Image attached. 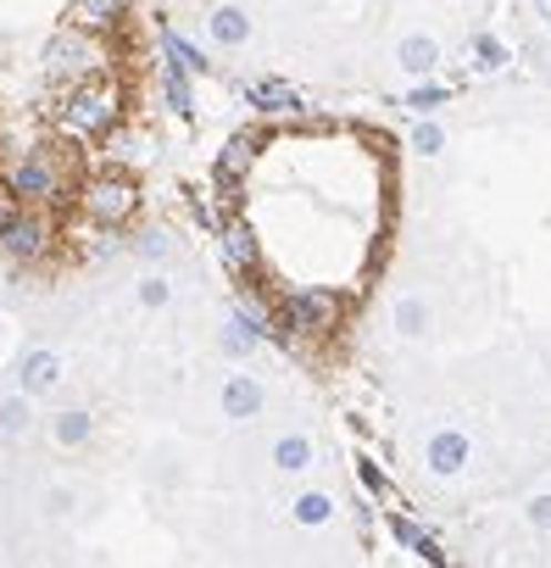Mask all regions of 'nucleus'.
<instances>
[{"label": "nucleus", "instance_id": "obj_8", "mask_svg": "<svg viewBox=\"0 0 551 568\" xmlns=\"http://www.w3.org/2000/svg\"><path fill=\"white\" fill-rule=\"evenodd\" d=\"M424 463H429V474H440V479L462 474V468H468V435H462V429H435L429 446H424Z\"/></svg>", "mask_w": 551, "mask_h": 568}, {"label": "nucleus", "instance_id": "obj_7", "mask_svg": "<svg viewBox=\"0 0 551 568\" xmlns=\"http://www.w3.org/2000/svg\"><path fill=\"white\" fill-rule=\"evenodd\" d=\"M0 251H7L12 262H40L45 251H51V234H45V223L40 217H12L7 229H0Z\"/></svg>", "mask_w": 551, "mask_h": 568}, {"label": "nucleus", "instance_id": "obj_30", "mask_svg": "<svg viewBox=\"0 0 551 568\" xmlns=\"http://www.w3.org/2000/svg\"><path fill=\"white\" fill-rule=\"evenodd\" d=\"M529 524H534V529H551V496H534V501H529Z\"/></svg>", "mask_w": 551, "mask_h": 568}, {"label": "nucleus", "instance_id": "obj_22", "mask_svg": "<svg viewBox=\"0 0 551 568\" xmlns=\"http://www.w3.org/2000/svg\"><path fill=\"white\" fill-rule=\"evenodd\" d=\"M256 346H262V341L251 335L245 318H228V324H223V352H228V357H251Z\"/></svg>", "mask_w": 551, "mask_h": 568}, {"label": "nucleus", "instance_id": "obj_1", "mask_svg": "<svg viewBox=\"0 0 551 568\" xmlns=\"http://www.w3.org/2000/svg\"><path fill=\"white\" fill-rule=\"evenodd\" d=\"M118 118H123V95H118L112 84H101V79L73 84L68 101H62V129H68L73 140H101V134H112Z\"/></svg>", "mask_w": 551, "mask_h": 568}, {"label": "nucleus", "instance_id": "obj_29", "mask_svg": "<svg viewBox=\"0 0 551 568\" xmlns=\"http://www.w3.org/2000/svg\"><path fill=\"white\" fill-rule=\"evenodd\" d=\"M140 251H145L151 262H156V256H167V234H162V229H151V234H140Z\"/></svg>", "mask_w": 551, "mask_h": 568}, {"label": "nucleus", "instance_id": "obj_19", "mask_svg": "<svg viewBox=\"0 0 551 568\" xmlns=\"http://www.w3.org/2000/svg\"><path fill=\"white\" fill-rule=\"evenodd\" d=\"M251 101H256L262 112H290V106H296V90L279 84V79H262V84H251Z\"/></svg>", "mask_w": 551, "mask_h": 568}, {"label": "nucleus", "instance_id": "obj_14", "mask_svg": "<svg viewBox=\"0 0 551 568\" xmlns=\"http://www.w3.org/2000/svg\"><path fill=\"white\" fill-rule=\"evenodd\" d=\"M206 34H212V45H245L251 40V18L239 7H212Z\"/></svg>", "mask_w": 551, "mask_h": 568}, {"label": "nucleus", "instance_id": "obj_25", "mask_svg": "<svg viewBox=\"0 0 551 568\" xmlns=\"http://www.w3.org/2000/svg\"><path fill=\"white\" fill-rule=\"evenodd\" d=\"M0 429H7V435H23V429H29V396L0 402Z\"/></svg>", "mask_w": 551, "mask_h": 568}, {"label": "nucleus", "instance_id": "obj_28", "mask_svg": "<svg viewBox=\"0 0 551 568\" xmlns=\"http://www.w3.org/2000/svg\"><path fill=\"white\" fill-rule=\"evenodd\" d=\"M440 101H446V90H440V84H424V90H412V95H407V106H412V112H435Z\"/></svg>", "mask_w": 551, "mask_h": 568}, {"label": "nucleus", "instance_id": "obj_13", "mask_svg": "<svg viewBox=\"0 0 551 568\" xmlns=\"http://www.w3.org/2000/svg\"><path fill=\"white\" fill-rule=\"evenodd\" d=\"M396 62H401L412 79H429V73L440 68V45H435L429 34H407V40L396 45Z\"/></svg>", "mask_w": 551, "mask_h": 568}, {"label": "nucleus", "instance_id": "obj_11", "mask_svg": "<svg viewBox=\"0 0 551 568\" xmlns=\"http://www.w3.org/2000/svg\"><path fill=\"white\" fill-rule=\"evenodd\" d=\"M123 7L129 0H73V29H84V34H112L118 23H123Z\"/></svg>", "mask_w": 551, "mask_h": 568}, {"label": "nucleus", "instance_id": "obj_10", "mask_svg": "<svg viewBox=\"0 0 551 568\" xmlns=\"http://www.w3.org/2000/svg\"><path fill=\"white\" fill-rule=\"evenodd\" d=\"M57 379H62V363H57V352H45V346H34V352L18 363L23 396H45V390H57Z\"/></svg>", "mask_w": 551, "mask_h": 568}, {"label": "nucleus", "instance_id": "obj_31", "mask_svg": "<svg viewBox=\"0 0 551 568\" xmlns=\"http://www.w3.org/2000/svg\"><path fill=\"white\" fill-rule=\"evenodd\" d=\"M12 217H18V190L7 184V190H0V229H7Z\"/></svg>", "mask_w": 551, "mask_h": 568}, {"label": "nucleus", "instance_id": "obj_27", "mask_svg": "<svg viewBox=\"0 0 551 568\" xmlns=\"http://www.w3.org/2000/svg\"><path fill=\"white\" fill-rule=\"evenodd\" d=\"M473 57H479V68H484V73L507 62V51H501V40H490V34H479V40H473Z\"/></svg>", "mask_w": 551, "mask_h": 568}, {"label": "nucleus", "instance_id": "obj_3", "mask_svg": "<svg viewBox=\"0 0 551 568\" xmlns=\"http://www.w3.org/2000/svg\"><path fill=\"white\" fill-rule=\"evenodd\" d=\"M273 318H279V341H290V335H329L340 324V296L335 291H290Z\"/></svg>", "mask_w": 551, "mask_h": 568}, {"label": "nucleus", "instance_id": "obj_23", "mask_svg": "<svg viewBox=\"0 0 551 568\" xmlns=\"http://www.w3.org/2000/svg\"><path fill=\"white\" fill-rule=\"evenodd\" d=\"M167 62H173V68H184V73H206V57H201L184 34H167Z\"/></svg>", "mask_w": 551, "mask_h": 568}, {"label": "nucleus", "instance_id": "obj_26", "mask_svg": "<svg viewBox=\"0 0 551 568\" xmlns=\"http://www.w3.org/2000/svg\"><path fill=\"white\" fill-rule=\"evenodd\" d=\"M167 302H173V284H167L162 273H151V278L140 284V307H151V313H156V307H167Z\"/></svg>", "mask_w": 551, "mask_h": 568}, {"label": "nucleus", "instance_id": "obj_9", "mask_svg": "<svg viewBox=\"0 0 551 568\" xmlns=\"http://www.w3.org/2000/svg\"><path fill=\"white\" fill-rule=\"evenodd\" d=\"M262 407H267V390L251 374H228L223 379V418L245 424V418H262Z\"/></svg>", "mask_w": 551, "mask_h": 568}, {"label": "nucleus", "instance_id": "obj_2", "mask_svg": "<svg viewBox=\"0 0 551 568\" xmlns=\"http://www.w3.org/2000/svg\"><path fill=\"white\" fill-rule=\"evenodd\" d=\"M79 201H84V212H90L101 229H123V223L140 212V184H134L129 173H95V179H84Z\"/></svg>", "mask_w": 551, "mask_h": 568}, {"label": "nucleus", "instance_id": "obj_32", "mask_svg": "<svg viewBox=\"0 0 551 568\" xmlns=\"http://www.w3.org/2000/svg\"><path fill=\"white\" fill-rule=\"evenodd\" d=\"M534 18H545V23H551V0H534Z\"/></svg>", "mask_w": 551, "mask_h": 568}, {"label": "nucleus", "instance_id": "obj_6", "mask_svg": "<svg viewBox=\"0 0 551 568\" xmlns=\"http://www.w3.org/2000/svg\"><path fill=\"white\" fill-rule=\"evenodd\" d=\"M12 190H18V201H51L62 190V173H57L51 151H29L18 162V173H12Z\"/></svg>", "mask_w": 551, "mask_h": 568}, {"label": "nucleus", "instance_id": "obj_12", "mask_svg": "<svg viewBox=\"0 0 551 568\" xmlns=\"http://www.w3.org/2000/svg\"><path fill=\"white\" fill-rule=\"evenodd\" d=\"M256 140L262 134H234L228 145H223V156H217V184H239L245 173H251V162H256Z\"/></svg>", "mask_w": 551, "mask_h": 568}, {"label": "nucleus", "instance_id": "obj_18", "mask_svg": "<svg viewBox=\"0 0 551 568\" xmlns=\"http://www.w3.org/2000/svg\"><path fill=\"white\" fill-rule=\"evenodd\" d=\"M290 513H296V524H307V529H324V524L335 518V501H329L324 490H302V496L290 501Z\"/></svg>", "mask_w": 551, "mask_h": 568}, {"label": "nucleus", "instance_id": "obj_20", "mask_svg": "<svg viewBox=\"0 0 551 568\" xmlns=\"http://www.w3.org/2000/svg\"><path fill=\"white\" fill-rule=\"evenodd\" d=\"M390 535H396L401 546H412L418 557H429V562H440V546H435V540H429V535H424V529H418L412 518H390Z\"/></svg>", "mask_w": 551, "mask_h": 568}, {"label": "nucleus", "instance_id": "obj_4", "mask_svg": "<svg viewBox=\"0 0 551 568\" xmlns=\"http://www.w3.org/2000/svg\"><path fill=\"white\" fill-rule=\"evenodd\" d=\"M95 68H101V57H95L84 29H68L45 45V73L62 79V84H84V79H95Z\"/></svg>", "mask_w": 551, "mask_h": 568}, {"label": "nucleus", "instance_id": "obj_5", "mask_svg": "<svg viewBox=\"0 0 551 568\" xmlns=\"http://www.w3.org/2000/svg\"><path fill=\"white\" fill-rule=\"evenodd\" d=\"M217 256H223V267H228L234 278H256V267H262L256 234H251L239 217H228V223L217 229Z\"/></svg>", "mask_w": 551, "mask_h": 568}, {"label": "nucleus", "instance_id": "obj_15", "mask_svg": "<svg viewBox=\"0 0 551 568\" xmlns=\"http://www.w3.org/2000/svg\"><path fill=\"white\" fill-rule=\"evenodd\" d=\"M273 468H279V474L313 468V440L307 435H279V440H273Z\"/></svg>", "mask_w": 551, "mask_h": 568}, {"label": "nucleus", "instance_id": "obj_24", "mask_svg": "<svg viewBox=\"0 0 551 568\" xmlns=\"http://www.w3.org/2000/svg\"><path fill=\"white\" fill-rule=\"evenodd\" d=\"M412 151H418V156H440V151H446V129H440V123H418V129H412Z\"/></svg>", "mask_w": 551, "mask_h": 568}, {"label": "nucleus", "instance_id": "obj_21", "mask_svg": "<svg viewBox=\"0 0 551 568\" xmlns=\"http://www.w3.org/2000/svg\"><path fill=\"white\" fill-rule=\"evenodd\" d=\"M167 106H173L178 118H190V112H195V95H190V73H184V68H173V62H167Z\"/></svg>", "mask_w": 551, "mask_h": 568}, {"label": "nucleus", "instance_id": "obj_17", "mask_svg": "<svg viewBox=\"0 0 551 568\" xmlns=\"http://www.w3.org/2000/svg\"><path fill=\"white\" fill-rule=\"evenodd\" d=\"M396 329H401L407 341H424V335H429V302H424V296H401V302H396Z\"/></svg>", "mask_w": 551, "mask_h": 568}, {"label": "nucleus", "instance_id": "obj_16", "mask_svg": "<svg viewBox=\"0 0 551 568\" xmlns=\"http://www.w3.org/2000/svg\"><path fill=\"white\" fill-rule=\"evenodd\" d=\"M51 435H57V446H68V452H79V446H90V435H95V418L90 413H57L51 418Z\"/></svg>", "mask_w": 551, "mask_h": 568}]
</instances>
